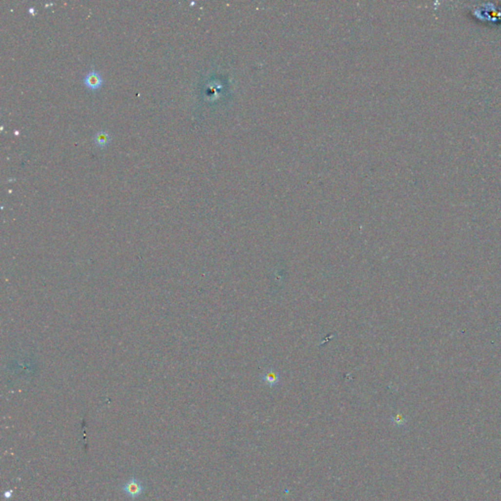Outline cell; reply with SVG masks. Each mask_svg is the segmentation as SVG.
Returning a JSON list of instances; mask_svg holds the SVG:
<instances>
[{
    "mask_svg": "<svg viewBox=\"0 0 501 501\" xmlns=\"http://www.w3.org/2000/svg\"><path fill=\"white\" fill-rule=\"evenodd\" d=\"M84 85L90 90H97L103 85V78L96 71L88 72L83 78Z\"/></svg>",
    "mask_w": 501,
    "mask_h": 501,
    "instance_id": "cell-2",
    "label": "cell"
},
{
    "mask_svg": "<svg viewBox=\"0 0 501 501\" xmlns=\"http://www.w3.org/2000/svg\"><path fill=\"white\" fill-rule=\"evenodd\" d=\"M261 380L263 383H265L269 387L273 388L280 383L281 377H280V374L275 369L269 368L261 375Z\"/></svg>",
    "mask_w": 501,
    "mask_h": 501,
    "instance_id": "cell-3",
    "label": "cell"
},
{
    "mask_svg": "<svg viewBox=\"0 0 501 501\" xmlns=\"http://www.w3.org/2000/svg\"><path fill=\"white\" fill-rule=\"evenodd\" d=\"M391 420H392V423H393L395 426L399 427V428L404 427V426H405V424H406V418H405L404 415H402V414H396V415H394V416L392 417V419H391Z\"/></svg>",
    "mask_w": 501,
    "mask_h": 501,
    "instance_id": "cell-5",
    "label": "cell"
},
{
    "mask_svg": "<svg viewBox=\"0 0 501 501\" xmlns=\"http://www.w3.org/2000/svg\"><path fill=\"white\" fill-rule=\"evenodd\" d=\"M11 495H12V491H11V490H9V491H5V493H4V496H5L6 498H10V496H11Z\"/></svg>",
    "mask_w": 501,
    "mask_h": 501,
    "instance_id": "cell-6",
    "label": "cell"
},
{
    "mask_svg": "<svg viewBox=\"0 0 501 501\" xmlns=\"http://www.w3.org/2000/svg\"><path fill=\"white\" fill-rule=\"evenodd\" d=\"M93 142H94V144L97 147H99L101 149H104V148H106L110 144V142H111V135L106 131H99V132H97L94 135Z\"/></svg>",
    "mask_w": 501,
    "mask_h": 501,
    "instance_id": "cell-4",
    "label": "cell"
},
{
    "mask_svg": "<svg viewBox=\"0 0 501 501\" xmlns=\"http://www.w3.org/2000/svg\"><path fill=\"white\" fill-rule=\"evenodd\" d=\"M122 491L132 499H136L141 496L145 490L143 482L137 478H132L122 486Z\"/></svg>",
    "mask_w": 501,
    "mask_h": 501,
    "instance_id": "cell-1",
    "label": "cell"
}]
</instances>
